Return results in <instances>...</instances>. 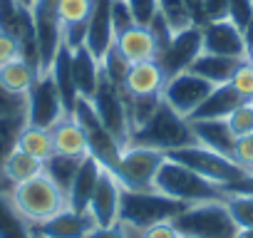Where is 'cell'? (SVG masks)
Masks as SVG:
<instances>
[{
	"label": "cell",
	"mask_w": 253,
	"mask_h": 238,
	"mask_svg": "<svg viewBox=\"0 0 253 238\" xmlns=\"http://www.w3.org/2000/svg\"><path fill=\"white\" fill-rule=\"evenodd\" d=\"M226 122H228L231 132L236 134V139H238V137H246V134H253V102L238 104V107L228 114Z\"/></svg>",
	"instance_id": "38"
},
{
	"label": "cell",
	"mask_w": 253,
	"mask_h": 238,
	"mask_svg": "<svg viewBox=\"0 0 253 238\" xmlns=\"http://www.w3.org/2000/svg\"><path fill=\"white\" fill-rule=\"evenodd\" d=\"M99 171H102V164L94 159V157H84L80 161V169L67 189V208L72 211H80V213H87V203H89V196L94 191V184L99 179Z\"/></svg>",
	"instance_id": "20"
},
{
	"label": "cell",
	"mask_w": 253,
	"mask_h": 238,
	"mask_svg": "<svg viewBox=\"0 0 253 238\" xmlns=\"http://www.w3.org/2000/svg\"><path fill=\"white\" fill-rule=\"evenodd\" d=\"M233 238H253V228H238Z\"/></svg>",
	"instance_id": "51"
},
{
	"label": "cell",
	"mask_w": 253,
	"mask_h": 238,
	"mask_svg": "<svg viewBox=\"0 0 253 238\" xmlns=\"http://www.w3.org/2000/svg\"><path fill=\"white\" fill-rule=\"evenodd\" d=\"M0 117H25V97L13 94L0 84Z\"/></svg>",
	"instance_id": "42"
},
{
	"label": "cell",
	"mask_w": 253,
	"mask_h": 238,
	"mask_svg": "<svg viewBox=\"0 0 253 238\" xmlns=\"http://www.w3.org/2000/svg\"><path fill=\"white\" fill-rule=\"evenodd\" d=\"M181 236L191 238H233L238 226L233 223L223 198L189 203L171 221Z\"/></svg>",
	"instance_id": "5"
},
{
	"label": "cell",
	"mask_w": 253,
	"mask_h": 238,
	"mask_svg": "<svg viewBox=\"0 0 253 238\" xmlns=\"http://www.w3.org/2000/svg\"><path fill=\"white\" fill-rule=\"evenodd\" d=\"M126 144H139V147H149V149H159V152L169 154L174 149L196 144V137H194V129H191L189 119L176 114L162 99L157 112L147 119L142 127H137L129 134V142Z\"/></svg>",
	"instance_id": "1"
},
{
	"label": "cell",
	"mask_w": 253,
	"mask_h": 238,
	"mask_svg": "<svg viewBox=\"0 0 253 238\" xmlns=\"http://www.w3.org/2000/svg\"><path fill=\"white\" fill-rule=\"evenodd\" d=\"M199 20L201 28L206 23L228 20V0H199Z\"/></svg>",
	"instance_id": "39"
},
{
	"label": "cell",
	"mask_w": 253,
	"mask_h": 238,
	"mask_svg": "<svg viewBox=\"0 0 253 238\" xmlns=\"http://www.w3.org/2000/svg\"><path fill=\"white\" fill-rule=\"evenodd\" d=\"M137 236H139V238H179L181 233L176 231V226H174L171 221H162V223H154V226L139 231Z\"/></svg>",
	"instance_id": "48"
},
{
	"label": "cell",
	"mask_w": 253,
	"mask_h": 238,
	"mask_svg": "<svg viewBox=\"0 0 253 238\" xmlns=\"http://www.w3.org/2000/svg\"><path fill=\"white\" fill-rule=\"evenodd\" d=\"M50 75H52V79H55V84H57V89L62 94V102H65L67 112H72V104L80 94H77L75 77H72V50L70 47H65V45L60 47V52L55 55V60L50 65Z\"/></svg>",
	"instance_id": "27"
},
{
	"label": "cell",
	"mask_w": 253,
	"mask_h": 238,
	"mask_svg": "<svg viewBox=\"0 0 253 238\" xmlns=\"http://www.w3.org/2000/svg\"><path fill=\"white\" fill-rule=\"evenodd\" d=\"M167 157L174 159V161H179V164H184V166H189L191 171H196L199 176L209 179L211 184H216L221 189H226V186H231V184L251 176L233 159H228V157H223L218 152H211V149H206L201 144H189V147L174 149Z\"/></svg>",
	"instance_id": "6"
},
{
	"label": "cell",
	"mask_w": 253,
	"mask_h": 238,
	"mask_svg": "<svg viewBox=\"0 0 253 238\" xmlns=\"http://www.w3.org/2000/svg\"><path fill=\"white\" fill-rule=\"evenodd\" d=\"M70 114L75 117V122H77V124L82 127V132H84L89 157H94L104 169L114 171V166H117L119 154H122L124 147H122L119 139H117V137L102 124V119L97 117L92 102L84 99V97H77L75 104H72V112H70Z\"/></svg>",
	"instance_id": "7"
},
{
	"label": "cell",
	"mask_w": 253,
	"mask_h": 238,
	"mask_svg": "<svg viewBox=\"0 0 253 238\" xmlns=\"http://www.w3.org/2000/svg\"><path fill=\"white\" fill-rule=\"evenodd\" d=\"M112 25H114V35H122L124 30H129L134 23L132 18V10L124 0H112Z\"/></svg>",
	"instance_id": "43"
},
{
	"label": "cell",
	"mask_w": 253,
	"mask_h": 238,
	"mask_svg": "<svg viewBox=\"0 0 253 238\" xmlns=\"http://www.w3.org/2000/svg\"><path fill=\"white\" fill-rule=\"evenodd\" d=\"M97 223L92 221L89 213H80L72 208H62L60 213L50 216L42 223L30 226L33 238H87V233Z\"/></svg>",
	"instance_id": "16"
},
{
	"label": "cell",
	"mask_w": 253,
	"mask_h": 238,
	"mask_svg": "<svg viewBox=\"0 0 253 238\" xmlns=\"http://www.w3.org/2000/svg\"><path fill=\"white\" fill-rule=\"evenodd\" d=\"M179 238H191V236H179Z\"/></svg>",
	"instance_id": "54"
},
{
	"label": "cell",
	"mask_w": 253,
	"mask_h": 238,
	"mask_svg": "<svg viewBox=\"0 0 253 238\" xmlns=\"http://www.w3.org/2000/svg\"><path fill=\"white\" fill-rule=\"evenodd\" d=\"M154 191L181 201V203H201V201H218L226 198V191L216 184H211L209 179L199 176L196 171H191L189 166L174 161V159H164V164L159 166L157 176H154Z\"/></svg>",
	"instance_id": "3"
},
{
	"label": "cell",
	"mask_w": 253,
	"mask_h": 238,
	"mask_svg": "<svg viewBox=\"0 0 253 238\" xmlns=\"http://www.w3.org/2000/svg\"><path fill=\"white\" fill-rule=\"evenodd\" d=\"M248 60H251V65H253V50H251V52H248Z\"/></svg>",
	"instance_id": "53"
},
{
	"label": "cell",
	"mask_w": 253,
	"mask_h": 238,
	"mask_svg": "<svg viewBox=\"0 0 253 238\" xmlns=\"http://www.w3.org/2000/svg\"><path fill=\"white\" fill-rule=\"evenodd\" d=\"M18 149H23L25 154H30L33 159H38V161L45 164V161L55 154L50 129H40V127L25 124L23 132H20V137H18Z\"/></svg>",
	"instance_id": "29"
},
{
	"label": "cell",
	"mask_w": 253,
	"mask_h": 238,
	"mask_svg": "<svg viewBox=\"0 0 253 238\" xmlns=\"http://www.w3.org/2000/svg\"><path fill=\"white\" fill-rule=\"evenodd\" d=\"M23 8H25V5H20L18 0H0V30L8 33Z\"/></svg>",
	"instance_id": "47"
},
{
	"label": "cell",
	"mask_w": 253,
	"mask_h": 238,
	"mask_svg": "<svg viewBox=\"0 0 253 238\" xmlns=\"http://www.w3.org/2000/svg\"><path fill=\"white\" fill-rule=\"evenodd\" d=\"M167 154L159 149L139 147V144H126L119 154V161L114 166V176L122 184V189L132 191H154V176L159 166L164 164Z\"/></svg>",
	"instance_id": "8"
},
{
	"label": "cell",
	"mask_w": 253,
	"mask_h": 238,
	"mask_svg": "<svg viewBox=\"0 0 253 238\" xmlns=\"http://www.w3.org/2000/svg\"><path fill=\"white\" fill-rule=\"evenodd\" d=\"M38 174H42V161L33 159L30 154H25L23 149H13L5 161L0 164V179H3V184L10 189V186H18L23 181H30L35 179Z\"/></svg>",
	"instance_id": "25"
},
{
	"label": "cell",
	"mask_w": 253,
	"mask_h": 238,
	"mask_svg": "<svg viewBox=\"0 0 253 238\" xmlns=\"http://www.w3.org/2000/svg\"><path fill=\"white\" fill-rule=\"evenodd\" d=\"M87 238H132V231L126 228L122 221L112 223V226H94Z\"/></svg>",
	"instance_id": "46"
},
{
	"label": "cell",
	"mask_w": 253,
	"mask_h": 238,
	"mask_svg": "<svg viewBox=\"0 0 253 238\" xmlns=\"http://www.w3.org/2000/svg\"><path fill=\"white\" fill-rule=\"evenodd\" d=\"M8 198L15 206V211L28 221V226L42 223L50 216L67 208V194L52 179H47L45 174H38L30 181L10 186Z\"/></svg>",
	"instance_id": "2"
},
{
	"label": "cell",
	"mask_w": 253,
	"mask_h": 238,
	"mask_svg": "<svg viewBox=\"0 0 253 238\" xmlns=\"http://www.w3.org/2000/svg\"><path fill=\"white\" fill-rule=\"evenodd\" d=\"M186 203L174 201L159 191H132L122 189V201H119V221L129 228L132 233H139L154 223L162 221H174L179 211Z\"/></svg>",
	"instance_id": "4"
},
{
	"label": "cell",
	"mask_w": 253,
	"mask_h": 238,
	"mask_svg": "<svg viewBox=\"0 0 253 238\" xmlns=\"http://www.w3.org/2000/svg\"><path fill=\"white\" fill-rule=\"evenodd\" d=\"M20 57V42L10 35V33H3L0 30V67L13 62Z\"/></svg>",
	"instance_id": "45"
},
{
	"label": "cell",
	"mask_w": 253,
	"mask_h": 238,
	"mask_svg": "<svg viewBox=\"0 0 253 238\" xmlns=\"http://www.w3.org/2000/svg\"><path fill=\"white\" fill-rule=\"evenodd\" d=\"M38 75H40L38 67H33L28 60L18 57V60L0 67V84H3L8 92H13V94H23L25 97L28 89L33 87V82L38 79Z\"/></svg>",
	"instance_id": "28"
},
{
	"label": "cell",
	"mask_w": 253,
	"mask_h": 238,
	"mask_svg": "<svg viewBox=\"0 0 253 238\" xmlns=\"http://www.w3.org/2000/svg\"><path fill=\"white\" fill-rule=\"evenodd\" d=\"M223 203H226V208L238 228H253V194L226 191Z\"/></svg>",
	"instance_id": "33"
},
{
	"label": "cell",
	"mask_w": 253,
	"mask_h": 238,
	"mask_svg": "<svg viewBox=\"0 0 253 238\" xmlns=\"http://www.w3.org/2000/svg\"><path fill=\"white\" fill-rule=\"evenodd\" d=\"M233 161L253 176V134H246V137H238L236 139V147H233Z\"/></svg>",
	"instance_id": "41"
},
{
	"label": "cell",
	"mask_w": 253,
	"mask_h": 238,
	"mask_svg": "<svg viewBox=\"0 0 253 238\" xmlns=\"http://www.w3.org/2000/svg\"><path fill=\"white\" fill-rule=\"evenodd\" d=\"M89 102H92L97 117L102 119V124L119 139L122 147H126L129 134H132V124H129V112H126V92H124V87L114 84L112 79L99 75L97 89H94Z\"/></svg>",
	"instance_id": "10"
},
{
	"label": "cell",
	"mask_w": 253,
	"mask_h": 238,
	"mask_svg": "<svg viewBox=\"0 0 253 238\" xmlns=\"http://www.w3.org/2000/svg\"><path fill=\"white\" fill-rule=\"evenodd\" d=\"M196 144L218 152L228 159H233V147H236V134L231 132L226 119H189Z\"/></svg>",
	"instance_id": "18"
},
{
	"label": "cell",
	"mask_w": 253,
	"mask_h": 238,
	"mask_svg": "<svg viewBox=\"0 0 253 238\" xmlns=\"http://www.w3.org/2000/svg\"><path fill=\"white\" fill-rule=\"evenodd\" d=\"M228 84L241 94V99H243V102H253V65H251V60H248V57L238 62V67L233 70V75H231Z\"/></svg>",
	"instance_id": "37"
},
{
	"label": "cell",
	"mask_w": 253,
	"mask_h": 238,
	"mask_svg": "<svg viewBox=\"0 0 253 238\" xmlns=\"http://www.w3.org/2000/svg\"><path fill=\"white\" fill-rule=\"evenodd\" d=\"M60 20L65 25H82L89 20L92 13V0H60Z\"/></svg>",
	"instance_id": "36"
},
{
	"label": "cell",
	"mask_w": 253,
	"mask_h": 238,
	"mask_svg": "<svg viewBox=\"0 0 253 238\" xmlns=\"http://www.w3.org/2000/svg\"><path fill=\"white\" fill-rule=\"evenodd\" d=\"M228 20L243 30L253 20V0H228Z\"/></svg>",
	"instance_id": "44"
},
{
	"label": "cell",
	"mask_w": 253,
	"mask_h": 238,
	"mask_svg": "<svg viewBox=\"0 0 253 238\" xmlns=\"http://www.w3.org/2000/svg\"><path fill=\"white\" fill-rule=\"evenodd\" d=\"M0 238H33L28 221L15 211L8 191L0 189Z\"/></svg>",
	"instance_id": "30"
},
{
	"label": "cell",
	"mask_w": 253,
	"mask_h": 238,
	"mask_svg": "<svg viewBox=\"0 0 253 238\" xmlns=\"http://www.w3.org/2000/svg\"><path fill=\"white\" fill-rule=\"evenodd\" d=\"M18 3H20V5H25V8H33L35 0H18Z\"/></svg>",
	"instance_id": "52"
},
{
	"label": "cell",
	"mask_w": 253,
	"mask_h": 238,
	"mask_svg": "<svg viewBox=\"0 0 253 238\" xmlns=\"http://www.w3.org/2000/svg\"><path fill=\"white\" fill-rule=\"evenodd\" d=\"M238 104H243V99L228 82L226 84H216L189 119H228V114Z\"/></svg>",
	"instance_id": "23"
},
{
	"label": "cell",
	"mask_w": 253,
	"mask_h": 238,
	"mask_svg": "<svg viewBox=\"0 0 253 238\" xmlns=\"http://www.w3.org/2000/svg\"><path fill=\"white\" fill-rule=\"evenodd\" d=\"M67 114L70 112L62 102V94H60L50 70L40 72L25 94V124L40 127V129H52Z\"/></svg>",
	"instance_id": "9"
},
{
	"label": "cell",
	"mask_w": 253,
	"mask_h": 238,
	"mask_svg": "<svg viewBox=\"0 0 253 238\" xmlns=\"http://www.w3.org/2000/svg\"><path fill=\"white\" fill-rule=\"evenodd\" d=\"M99 75H102V65L84 45L72 50V77H75V87H77L80 97L92 99L97 82H99Z\"/></svg>",
	"instance_id": "24"
},
{
	"label": "cell",
	"mask_w": 253,
	"mask_h": 238,
	"mask_svg": "<svg viewBox=\"0 0 253 238\" xmlns=\"http://www.w3.org/2000/svg\"><path fill=\"white\" fill-rule=\"evenodd\" d=\"M102 75L107 77V79H112L114 84H122L124 87V79H126V72H129V62H126V57L119 52V47L117 45H112L109 47V52L102 57Z\"/></svg>",
	"instance_id": "35"
},
{
	"label": "cell",
	"mask_w": 253,
	"mask_h": 238,
	"mask_svg": "<svg viewBox=\"0 0 253 238\" xmlns=\"http://www.w3.org/2000/svg\"><path fill=\"white\" fill-rule=\"evenodd\" d=\"M243 40H246V47H248V52L253 50V20L243 28Z\"/></svg>",
	"instance_id": "50"
},
{
	"label": "cell",
	"mask_w": 253,
	"mask_h": 238,
	"mask_svg": "<svg viewBox=\"0 0 253 238\" xmlns=\"http://www.w3.org/2000/svg\"><path fill=\"white\" fill-rule=\"evenodd\" d=\"M216 84L206 82L204 77L194 75V72H179L174 77H169L164 82V89H162V99L181 117H191L196 112V107L209 97V92L213 89Z\"/></svg>",
	"instance_id": "13"
},
{
	"label": "cell",
	"mask_w": 253,
	"mask_h": 238,
	"mask_svg": "<svg viewBox=\"0 0 253 238\" xmlns=\"http://www.w3.org/2000/svg\"><path fill=\"white\" fill-rule=\"evenodd\" d=\"M164 72L157 65V60H147V62H137L129 67L124 79V92L134 94V97H144V94H162L164 89Z\"/></svg>",
	"instance_id": "22"
},
{
	"label": "cell",
	"mask_w": 253,
	"mask_h": 238,
	"mask_svg": "<svg viewBox=\"0 0 253 238\" xmlns=\"http://www.w3.org/2000/svg\"><path fill=\"white\" fill-rule=\"evenodd\" d=\"M238 62H241V60H231V57H221V55L201 52V55L191 62L189 72L204 77V79L211 82V84H226V82L231 79L233 70L238 67Z\"/></svg>",
	"instance_id": "26"
},
{
	"label": "cell",
	"mask_w": 253,
	"mask_h": 238,
	"mask_svg": "<svg viewBox=\"0 0 253 238\" xmlns=\"http://www.w3.org/2000/svg\"><path fill=\"white\" fill-rule=\"evenodd\" d=\"M184 3H186V8H189V13L194 18V25L201 28V20H199V0H184Z\"/></svg>",
	"instance_id": "49"
},
{
	"label": "cell",
	"mask_w": 253,
	"mask_h": 238,
	"mask_svg": "<svg viewBox=\"0 0 253 238\" xmlns=\"http://www.w3.org/2000/svg\"><path fill=\"white\" fill-rule=\"evenodd\" d=\"M204 52L201 45V28L199 25H189L184 30H176L171 35V40L157 52V65L162 67L164 77H174L179 72H186L191 67V62Z\"/></svg>",
	"instance_id": "12"
},
{
	"label": "cell",
	"mask_w": 253,
	"mask_h": 238,
	"mask_svg": "<svg viewBox=\"0 0 253 238\" xmlns=\"http://www.w3.org/2000/svg\"><path fill=\"white\" fill-rule=\"evenodd\" d=\"M159 13L162 18L169 23V28L176 33V30H184L189 25H194V18L186 8L184 0H159Z\"/></svg>",
	"instance_id": "34"
},
{
	"label": "cell",
	"mask_w": 253,
	"mask_h": 238,
	"mask_svg": "<svg viewBox=\"0 0 253 238\" xmlns=\"http://www.w3.org/2000/svg\"><path fill=\"white\" fill-rule=\"evenodd\" d=\"M119 201H122V184L109 169L102 166L99 179L87 203V213L92 216L97 226H112L119 221Z\"/></svg>",
	"instance_id": "15"
},
{
	"label": "cell",
	"mask_w": 253,
	"mask_h": 238,
	"mask_svg": "<svg viewBox=\"0 0 253 238\" xmlns=\"http://www.w3.org/2000/svg\"><path fill=\"white\" fill-rule=\"evenodd\" d=\"M132 10V18L137 25H149L154 15L159 13V0H124Z\"/></svg>",
	"instance_id": "40"
},
{
	"label": "cell",
	"mask_w": 253,
	"mask_h": 238,
	"mask_svg": "<svg viewBox=\"0 0 253 238\" xmlns=\"http://www.w3.org/2000/svg\"><path fill=\"white\" fill-rule=\"evenodd\" d=\"M114 45L119 47V52L126 57L129 65L137 62H147V60H157V40L152 35V30L147 25H132L129 30H124L122 35H117Z\"/></svg>",
	"instance_id": "19"
},
{
	"label": "cell",
	"mask_w": 253,
	"mask_h": 238,
	"mask_svg": "<svg viewBox=\"0 0 253 238\" xmlns=\"http://www.w3.org/2000/svg\"><path fill=\"white\" fill-rule=\"evenodd\" d=\"M80 161H82V159L52 154V157L42 164V174H45L47 179H52V181L67 194V189H70V184H72V179H75V174H77V169H80Z\"/></svg>",
	"instance_id": "31"
},
{
	"label": "cell",
	"mask_w": 253,
	"mask_h": 238,
	"mask_svg": "<svg viewBox=\"0 0 253 238\" xmlns=\"http://www.w3.org/2000/svg\"><path fill=\"white\" fill-rule=\"evenodd\" d=\"M201 45L204 52L231 57V60H246L248 47L243 40V30L233 25L231 20H218V23H206L201 28Z\"/></svg>",
	"instance_id": "14"
},
{
	"label": "cell",
	"mask_w": 253,
	"mask_h": 238,
	"mask_svg": "<svg viewBox=\"0 0 253 238\" xmlns=\"http://www.w3.org/2000/svg\"><path fill=\"white\" fill-rule=\"evenodd\" d=\"M60 0H35L33 3V25L35 42L40 55V72L50 70L55 55L62 47V20H60Z\"/></svg>",
	"instance_id": "11"
},
{
	"label": "cell",
	"mask_w": 253,
	"mask_h": 238,
	"mask_svg": "<svg viewBox=\"0 0 253 238\" xmlns=\"http://www.w3.org/2000/svg\"><path fill=\"white\" fill-rule=\"evenodd\" d=\"M23 127H25V117H0V164L18 147V137H20ZM0 189L10 191L3 184V179H0Z\"/></svg>",
	"instance_id": "32"
},
{
	"label": "cell",
	"mask_w": 253,
	"mask_h": 238,
	"mask_svg": "<svg viewBox=\"0 0 253 238\" xmlns=\"http://www.w3.org/2000/svg\"><path fill=\"white\" fill-rule=\"evenodd\" d=\"M50 134H52L55 154H60V157H72V159H84V157L89 154L84 132H82V127L75 122L72 114H67L65 119H60V122L50 129Z\"/></svg>",
	"instance_id": "21"
},
{
	"label": "cell",
	"mask_w": 253,
	"mask_h": 238,
	"mask_svg": "<svg viewBox=\"0 0 253 238\" xmlns=\"http://www.w3.org/2000/svg\"><path fill=\"white\" fill-rule=\"evenodd\" d=\"M114 25H112V0H92V13L87 20L84 47L102 62V57L114 45Z\"/></svg>",
	"instance_id": "17"
}]
</instances>
